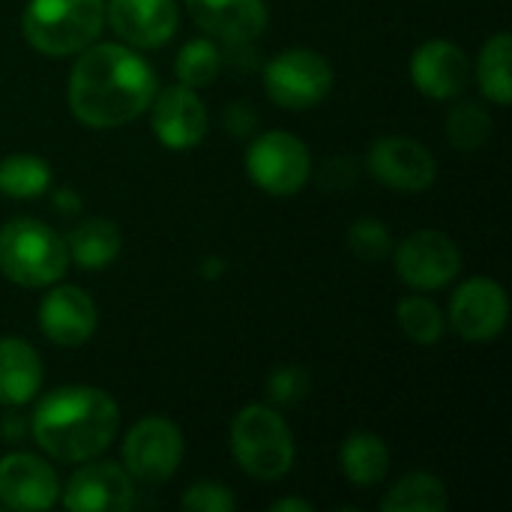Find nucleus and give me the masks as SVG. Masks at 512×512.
<instances>
[{
    "label": "nucleus",
    "instance_id": "nucleus-29",
    "mask_svg": "<svg viewBox=\"0 0 512 512\" xmlns=\"http://www.w3.org/2000/svg\"><path fill=\"white\" fill-rule=\"evenodd\" d=\"M312 381L303 366H279L267 378V396L276 405H297L309 396Z\"/></svg>",
    "mask_w": 512,
    "mask_h": 512
},
{
    "label": "nucleus",
    "instance_id": "nucleus-26",
    "mask_svg": "<svg viewBox=\"0 0 512 512\" xmlns=\"http://www.w3.org/2000/svg\"><path fill=\"white\" fill-rule=\"evenodd\" d=\"M222 69V51L216 48L213 39H189L177 60H174V72H177V81L198 90V87H207Z\"/></svg>",
    "mask_w": 512,
    "mask_h": 512
},
{
    "label": "nucleus",
    "instance_id": "nucleus-11",
    "mask_svg": "<svg viewBox=\"0 0 512 512\" xmlns=\"http://www.w3.org/2000/svg\"><path fill=\"white\" fill-rule=\"evenodd\" d=\"M510 318L507 291L486 276H474L456 288L450 300V324L465 342H492Z\"/></svg>",
    "mask_w": 512,
    "mask_h": 512
},
{
    "label": "nucleus",
    "instance_id": "nucleus-12",
    "mask_svg": "<svg viewBox=\"0 0 512 512\" xmlns=\"http://www.w3.org/2000/svg\"><path fill=\"white\" fill-rule=\"evenodd\" d=\"M60 501L72 512H123L135 504V480L123 465L87 459L60 489Z\"/></svg>",
    "mask_w": 512,
    "mask_h": 512
},
{
    "label": "nucleus",
    "instance_id": "nucleus-31",
    "mask_svg": "<svg viewBox=\"0 0 512 512\" xmlns=\"http://www.w3.org/2000/svg\"><path fill=\"white\" fill-rule=\"evenodd\" d=\"M354 177H357V168H354V162L348 156H333V159L324 162L321 183L327 189H345V186L354 183Z\"/></svg>",
    "mask_w": 512,
    "mask_h": 512
},
{
    "label": "nucleus",
    "instance_id": "nucleus-4",
    "mask_svg": "<svg viewBox=\"0 0 512 512\" xmlns=\"http://www.w3.org/2000/svg\"><path fill=\"white\" fill-rule=\"evenodd\" d=\"M105 24V0H27L21 33L27 45L48 57L84 51Z\"/></svg>",
    "mask_w": 512,
    "mask_h": 512
},
{
    "label": "nucleus",
    "instance_id": "nucleus-18",
    "mask_svg": "<svg viewBox=\"0 0 512 512\" xmlns=\"http://www.w3.org/2000/svg\"><path fill=\"white\" fill-rule=\"evenodd\" d=\"M192 21L225 42H252L267 27L264 0H186Z\"/></svg>",
    "mask_w": 512,
    "mask_h": 512
},
{
    "label": "nucleus",
    "instance_id": "nucleus-14",
    "mask_svg": "<svg viewBox=\"0 0 512 512\" xmlns=\"http://www.w3.org/2000/svg\"><path fill=\"white\" fill-rule=\"evenodd\" d=\"M150 108H153V135L168 150H192L207 135V108L201 96L180 81L159 90Z\"/></svg>",
    "mask_w": 512,
    "mask_h": 512
},
{
    "label": "nucleus",
    "instance_id": "nucleus-27",
    "mask_svg": "<svg viewBox=\"0 0 512 512\" xmlns=\"http://www.w3.org/2000/svg\"><path fill=\"white\" fill-rule=\"evenodd\" d=\"M492 135V117L480 102H459L447 114V138L456 150H480Z\"/></svg>",
    "mask_w": 512,
    "mask_h": 512
},
{
    "label": "nucleus",
    "instance_id": "nucleus-20",
    "mask_svg": "<svg viewBox=\"0 0 512 512\" xmlns=\"http://www.w3.org/2000/svg\"><path fill=\"white\" fill-rule=\"evenodd\" d=\"M63 240H66L69 261L84 267V270L108 267L120 255V246H123L120 228L111 219H99V216L78 222Z\"/></svg>",
    "mask_w": 512,
    "mask_h": 512
},
{
    "label": "nucleus",
    "instance_id": "nucleus-5",
    "mask_svg": "<svg viewBox=\"0 0 512 512\" xmlns=\"http://www.w3.org/2000/svg\"><path fill=\"white\" fill-rule=\"evenodd\" d=\"M231 453L255 480H279L294 465V435L270 405H246L231 423Z\"/></svg>",
    "mask_w": 512,
    "mask_h": 512
},
{
    "label": "nucleus",
    "instance_id": "nucleus-2",
    "mask_svg": "<svg viewBox=\"0 0 512 512\" xmlns=\"http://www.w3.org/2000/svg\"><path fill=\"white\" fill-rule=\"evenodd\" d=\"M117 429V402L105 390L87 384H72L48 393L45 399H39L30 417L33 441L51 459L66 465L102 456L114 441Z\"/></svg>",
    "mask_w": 512,
    "mask_h": 512
},
{
    "label": "nucleus",
    "instance_id": "nucleus-22",
    "mask_svg": "<svg viewBox=\"0 0 512 512\" xmlns=\"http://www.w3.org/2000/svg\"><path fill=\"white\" fill-rule=\"evenodd\" d=\"M447 489L435 474L414 471L405 474L381 501L384 512H444L447 510Z\"/></svg>",
    "mask_w": 512,
    "mask_h": 512
},
{
    "label": "nucleus",
    "instance_id": "nucleus-30",
    "mask_svg": "<svg viewBox=\"0 0 512 512\" xmlns=\"http://www.w3.org/2000/svg\"><path fill=\"white\" fill-rule=\"evenodd\" d=\"M180 507L186 512H234L237 510V498L228 486L213 483V480H201V483L186 489V495L180 498Z\"/></svg>",
    "mask_w": 512,
    "mask_h": 512
},
{
    "label": "nucleus",
    "instance_id": "nucleus-15",
    "mask_svg": "<svg viewBox=\"0 0 512 512\" xmlns=\"http://www.w3.org/2000/svg\"><path fill=\"white\" fill-rule=\"evenodd\" d=\"M105 18L117 39L129 48H159L180 24L174 0H108Z\"/></svg>",
    "mask_w": 512,
    "mask_h": 512
},
{
    "label": "nucleus",
    "instance_id": "nucleus-8",
    "mask_svg": "<svg viewBox=\"0 0 512 512\" xmlns=\"http://www.w3.org/2000/svg\"><path fill=\"white\" fill-rule=\"evenodd\" d=\"M183 459V432L168 417H141L123 438V468L141 486H162Z\"/></svg>",
    "mask_w": 512,
    "mask_h": 512
},
{
    "label": "nucleus",
    "instance_id": "nucleus-3",
    "mask_svg": "<svg viewBox=\"0 0 512 512\" xmlns=\"http://www.w3.org/2000/svg\"><path fill=\"white\" fill-rule=\"evenodd\" d=\"M69 267L66 240L42 219L18 216L0 228V273L21 288H51Z\"/></svg>",
    "mask_w": 512,
    "mask_h": 512
},
{
    "label": "nucleus",
    "instance_id": "nucleus-1",
    "mask_svg": "<svg viewBox=\"0 0 512 512\" xmlns=\"http://www.w3.org/2000/svg\"><path fill=\"white\" fill-rule=\"evenodd\" d=\"M69 72V108L90 129H117L141 117L156 96V72L123 42H99L78 51Z\"/></svg>",
    "mask_w": 512,
    "mask_h": 512
},
{
    "label": "nucleus",
    "instance_id": "nucleus-16",
    "mask_svg": "<svg viewBox=\"0 0 512 512\" xmlns=\"http://www.w3.org/2000/svg\"><path fill=\"white\" fill-rule=\"evenodd\" d=\"M411 81L429 99H456L471 81L468 54L447 39H429L411 54Z\"/></svg>",
    "mask_w": 512,
    "mask_h": 512
},
{
    "label": "nucleus",
    "instance_id": "nucleus-21",
    "mask_svg": "<svg viewBox=\"0 0 512 512\" xmlns=\"http://www.w3.org/2000/svg\"><path fill=\"white\" fill-rule=\"evenodd\" d=\"M339 468L360 489L378 486L390 471V450L381 435L354 432L345 438V444L339 450Z\"/></svg>",
    "mask_w": 512,
    "mask_h": 512
},
{
    "label": "nucleus",
    "instance_id": "nucleus-9",
    "mask_svg": "<svg viewBox=\"0 0 512 512\" xmlns=\"http://www.w3.org/2000/svg\"><path fill=\"white\" fill-rule=\"evenodd\" d=\"M462 270L459 246L441 231H417L396 246V273L414 291H438Z\"/></svg>",
    "mask_w": 512,
    "mask_h": 512
},
{
    "label": "nucleus",
    "instance_id": "nucleus-10",
    "mask_svg": "<svg viewBox=\"0 0 512 512\" xmlns=\"http://www.w3.org/2000/svg\"><path fill=\"white\" fill-rule=\"evenodd\" d=\"M372 177L396 192H423L438 177V162L432 150L408 135H384L369 150Z\"/></svg>",
    "mask_w": 512,
    "mask_h": 512
},
{
    "label": "nucleus",
    "instance_id": "nucleus-19",
    "mask_svg": "<svg viewBox=\"0 0 512 512\" xmlns=\"http://www.w3.org/2000/svg\"><path fill=\"white\" fill-rule=\"evenodd\" d=\"M42 387V360L27 339H0V405L21 408L36 399Z\"/></svg>",
    "mask_w": 512,
    "mask_h": 512
},
{
    "label": "nucleus",
    "instance_id": "nucleus-17",
    "mask_svg": "<svg viewBox=\"0 0 512 512\" xmlns=\"http://www.w3.org/2000/svg\"><path fill=\"white\" fill-rule=\"evenodd\" d=\"M39 327L48 342L60 348H78L96 333V306L87 291L54 282L39 303Z\"/></svg>",
    "mask_w": 512,
    "mask_h": 512
},
{
    "label": "nucleus",
    "instance_id": "nucleus-13",
    "mask_svg": "<svg viewBox=\"0 0 512 512\" xmlns=\"http://www.w3.org/2000/svg\"><path fill=\"white\" fill-rule=\"evenodd\" d=\"M60 498L57 471L33 453H6L0 459V507L18 512L51 510Z\"/></svg>",
    "mask_w": 512,
    "mask_h": 512
},
{
    "label": "nucleus",
    "instance_id": "nucleus-34",
    "mask_svg": "<svg viewBox=\"0 0 512 512\" xmlns=\"http://www.w3.org/2000/svg\"><path fill=\"white\" fill-rule=\"evenodd\" d=\"M60 195H63L66 201H72V192H60ZM54 207H60V210H66V213H75L78 204H54Z\"/></svg>",
    "mask_w": 512,
    "mask_h": 512
},
{
    "label": "nucleus",
    "instance_id": "nucleus-24",
    "mask_svg": "<svg viewBox=\"0 0 512 512\" xmlns=\"http://www.w3.org/2000/svg\"><path fill=\"white\" fill-rule=\"evenodd\" d=\"M51 186V168L33 153H15L0 159V195L6 198H39Z\"/></svg>",
    "mask_w": 512,
    "mask_h": 512
},
{
    "label": "nucleus",
    "instance_id": "nucleus-23",
    "mask_svg": "<svg viewBox=\"0 0 512 512\" xmlns=\"http://www.w3.org/2000/svg\"><path fill=\"white\" fill-rule=\"evenodd\" d=\"M510 60H512V39L510 33H495L477 57V81L480 90L489 102L495 105H510L512 81H510Z\"/></svg>",
    "mask_w": 512,
    "mask_h": 512
},
{
    "label": "nucleus",
    "instance_id": "nucleus-25",
    "mask_svg": "<svg viewBox=\"0 0 512 512\" xmlns=\"http://www.w3.org/2000/svg\"><path fill=\"white\" fill-rule=\"evenodd\" d=\"M396 318H399L402 333L417 345H435L447 330V318L438 309V303H432L429 297H420V294L402 297L396 306Z\"/></svg>",
    "mask_w": 512,
    "mask_h": 512
},
{
    "label": "nucleus",
    "instance_id": "nucleus-28",
    "mask_svg": "<svg viewBox=\"0 0 512 512\" xmlns=\"http://www.w3.org/2000/svg\"><path fill=\"white\" fill-rule=\"evenodd\" d=\"M345 240H348V249H351L360 261H381V258H387L390 249H393L390 228H387L381 219H369V216L357 219V222L348 228Z\"/></svg>",
    "mask_w": 512,
    "mask_h": 512
},
{
    "label": "nucleus",
    "instance_id": "nucleus-33",
    "mask_svg": "<svg viewBox=\"0 0 512 512\" xmlns=\"http://www.w3.org/2000/svg\"><path fill=\"white\" fill-rule=\"evenodd\" d=\"M270 512H312V504H306L300 498H285V501L270 504Z\"/></svg>",
    "mask_w": 512,
    "mask_h": 512
},
{
    "label": "nucleus",
    "instance_id": "nucleus-6",
    "mask_svg": "<svg viewBox=\"0 0 512 512\" xmlns=\"http://www.w3.org/2000/svg\"><path fill=\"white\" fill-rule=\"evenodd\" d=\"M264 90L276 105L288 111L312 108L333 90V66L312 48L279 51L264 63Z\"/></svg>",
    "mask_w": 512,
    "mask_h": 512
},
{
    "label": "nucleus",
    "instance_id": "nucleus-32",
    "mask_svg": "<svg viewBox=\"0 0 512 512\" xmlns=\"http://www.w3.org/2000/svg\"><path fill=\"white\" fill-rule=\"evenodd\" d=\"M222 123L231 135H252L255 126H258V114L246 105V102H234L225 114H222Z\"/></svg>",
    "mask_w": 512,
    "mask_h": 512
},
{
    "label": "nucleus",
    "instance_id": "nucleus-7",
    "mask_svg": "<svg viewBox=\"0 0 512 512\" xmlns=\"http://www.w3.org/2000/svg\"><path fill=\"white\" fill-rule=\"evenodd\" d=\"M246 174L267 195H294L312 174L309 147L291 132H261L246 150Z\"/></svg>",
    "mask_w": 512,
    "mask_h": 512
}]
</instances>
